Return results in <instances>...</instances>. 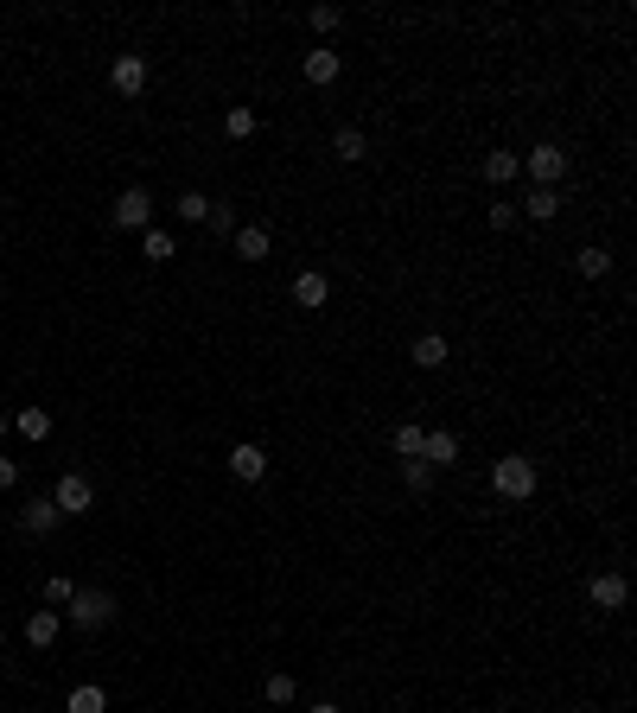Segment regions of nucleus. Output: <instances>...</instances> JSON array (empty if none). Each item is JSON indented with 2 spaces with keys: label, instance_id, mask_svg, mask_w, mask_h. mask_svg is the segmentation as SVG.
Wrapping results in <instances>:
<instances>
[{
  "label": "nucleus",
  "instance_id": "393cba45",
  "mask_svg": "<svg viewBox=\"0 0 637 713\" xmlns=\"http://www.w3.org/2000/svg\"><path fill=\"white\" fill-rule=\"evenodd\" d=\"M141 255H147V262H172V255H179V242H172L166 230H141Z\"/></svg>",
  "mask_w": 637,
  "mask_h": 713
},
{
  "label": "nucleus",
  "instance_id": "f257e3e1",
  "mask_svg": "<svg viewBox=\"0 0 637 713\" xmlns=\"http://www.w3.org/2000/svg\"><path fill=\"white\" fill-rule=\"evenodd\" d=\"M536 459H523V452H504V459L491 465V491L504 497V503H529L536 497Z\"/></svg>",
  "mask_w": 637,
  "mask_h": 713
},
{
  "label": "nucleus",
  "instance_id": "cd10ccee",
  "mask_svg": "<svg viewBox=\"0 0 637 713\" xmlns=\"http://www.w3.org/2000/svg\"><path fill=\"white\" fill-rule=\"evenodd\" d=\"M204 223H211L217 236H236V204H223V198H211V217H204Z\"/></svg>",
  "mask_w": 637,
  "mask_h": 713
},
{
  "label": "nucleus",
  "instance_id": "c85d7f7f",
  "mask_svg": "<svg viewBox=\"0 0 637 713\" xmlns=\"http://www.w3.org/2000/svg\"><path fill=\"white\" fill-rule=\"evenodd\" d=\"M516 217H523V211H516L510 198H497L491 211H485V223H491V230H516Z\"/></svg>",
  "mask_w": 637,
  "mask_h": 713
},
{
  "label": "nucleus",
  "instance_id": "f3484780",
  "mask_svg": "<svg viewBox=\"0 0 637 713\" xmlns=\"http://www.w3.org/2000/svg\"><path fill=\"white\" fill-rule=\"evenodd\" d=\"M338 71H344L338 51H306V83H319V90H325V83H338Z\"/></svg>",
  "mask_w": 637,
  "mask_h": 713
},
{
  "label": "nucleus",
  "instance_id": "1a4fd4ad",
  "mask_svg": "<svg viewBox=\"0 0 637 713\" xmlns=\"http://www.w3.org/2000/svg\"><path fill=\"white\" fill-rule=\"evenodd\" d=\"M421 459L434 465V472H453V465H459V433L434 427V433H427V440H421Z\"/></svg>",
  "mask_w": 637,
  "mask_h": 713
},
{
  "label": "nucleus",
  "instance_id": "9b49d317",
  "mask_svg": "<svg viewBox=\"0 0 637 713\" xmlns=\"http://www.w3.org/2000/svg\"><path fill=\"white\" fill-rule=\"evenodd\" d=\"M325 300H332V281H325L319 268H306V274H294V306H306V312H319Z\"/></svg>",
  "mask_w": 637,
  "mask_h": 713
},
{
  "label": "nucleus",
  "instance_id": "c756f323",
  "mask_svg": "<svg viewBox=\"0 0 637 713\" xmlns=\"http://www.w3.org/2000/svg\"><path fill=\"white\" fill-rule=\"evenodd\" d=\"M306 26H313V32H338L344 13H338V7H313V13H306Z\"/></svg>",
  "mask_w": 637,
  "mask_h": 713
},
{
  "label": "nucleus",
  "instance_id": "f03ea898",
  "mask_svg": "<svg viewBox=\"0 0 637 713\" xmlns=\"http://www.w3.org/2000/svg\"><path fill=\"white\" fill-rule=\"evenodd\" d=\"M64 618H71L77 631H102V624H115V593H102V586H77L71 605H64Z\"/></svg>",
  "mask_w": 637,
  "mask_h": 713
},
{
  "label": "nucleus",
  "instance_id": "4468645a",
  "mask_svg": "<svg viewBox=\"0 0 637 713\" xmlns=\"http://www.w3.org/2000/svg\"><path fill=\"white\" fill-rule=\"evenodd\" d=\"M58 523H64V516H58V503H51V497H32L26 510H20V529L26 535H51Z\"/></svg>",
  "mask_w": 637,
  "mask_h": 713
},
{
  "label": "nucleus",
  "instance_id": "412c9836",
  "mask_svg": "<svg viewBox=\"0 0 637 713\" xmlns=\"http://www.w3.org/2000/svg\"><path fill=\"white\" fill-rule=\"evenodd\" d=\"M574 268L587 274V281H606V274H612V249H599V242H593V249L574 255Z\"/></svg>",
  "mask_w": 637,
  "mask_h": 713
},
{
  "label": "nucleus",
  "instance_id": "f704fd0d",
  "mask_svg": "<svg viewBox=\"0 0 637 713\" xmlns=\"http://www.w3.org/2000/svg\"><path fill=\"white\" fill-rule=\"evenodd\" d=\"M0 643H7V631H0Z\"/></svg>",
  "mask_w": 637,
  "mask_h": 713
},
{
  "label": "nucleus",
  "instance_id": "473e14b6",
  "mask_svg": "<svg viewBox=\"0 0 637 713\" xmlns=\"http://www.w3.org/2000/svg\"><path fill=\"white\" fill-rule=\"evenodd\" d=\"M306 713H344L338 701H313V707H306Z\"/></svg>",
  "mask_w": 637,
  "mask_h": 713
},
{
  "label": "nucleus",
  "instance_id": "7c9ffc66",
  "mask_svg": "<svg viewBox=\"0 0 637 713\" xmlns=\"http://www.w3.org/2000/svg\"><path fill=\"white\" fill-rule=\"evenodd\" d=\"M71 593H77V586L64 580V573H51V580H45V605H71Z\"/></svg>",
  "mask_w": 637,
  "mask_h": 713
},
{
  "label": "nucleus",
  "instance_id": "2eb2a0df",
  "mask_svg": "<svg viewBox=\"0 0 637 713\" xmlns=\"http://www.w3.org/2000/svg\"><path fill=\"white\" fill-rule=\"evenodd\" d=\"M485 179L504 191L510 179H523V153H510V147H497V153H485Z\"/></svg>",
  "mask_w": 637,
  "mask_h": 713
},
{
  "label": "nucleus",
  "instance_id": "bb28decb",
  "mask_svg": "<svg viewBox=\"0 0 637 713\" xmlns=\"http://www.w3.org/2000/svg\"><path fill=\"white\" fill-rule=\"evenodd\" d=\"M262 694H268V701H274V707H287V701H294V694H300V688H294V675H281V669H274V675H268V682H262Z\"/></svg>",
  "mask_w": 637,
  "mask_h": 713
},
{
  "label": "nucleus",
  "instance_id": "a878e982",
  "mask_svg": "<svg viewBox=\"0 0 637 713\" xmlns=\"http://www.w3.org/2000/svg\"><path fill=\"white\" fill-rule=\"evenodd\" d=\"M421 440H427V427H415V421L395 427V452H402V459H421Z\"/></svg>",
  "mask_w": 637,
  "mask_h": 713
},
{
  "label": "nucleus",
  "instance_id": "a211bd4d",
  "mask_svg": "<svg viewBox=\"0 0 637 713\" xmlns=\"http://www.w3.org/2000/svg\"><path fill=\"white\" fill-rule=\"evenodd\" d=\"M255 128H262V115H255L249 102H236V109L223 115V134H230V141H255Z\"/></svg>",
  "mask_w": 637,
  "mask_h": 713
},
{
  "label": "nucleus",
  "instance_id": "f8f14e48",
  "mask_svg": "<svg viewBox=\"0 0 637 713\" xmlns=\"http://www.w3.org/2000/svg\"><path fill=\"white\" fill-rule=\"evenodd\" d=\"M516 211H523V217H536V223H555V217H561V191H542V185H529L523 198H516Z\"/></svg>",
  "mask_w": 637,
  "mask_h": 713
},
{
  "label": "nucleus",
  "instance_id": "5701e85b",
  "mask_svg": "<svg viewBox=\"0 0 637 713\" xmlns=\"http://www.w3.org/2000/svg\"><path fill=\"white\" fill-rule=\"evenodd\" d=\"M172 211H179V223H204V217H211V198H204V191H179Z\"/></svg>",
  "mask_w": 637,
  "mask_h": 713
},
{
  "label": "nucleus",
  "instance_id": "20e7f679",
  "mask_svg": "<svg viewBox=\"0 0 637 713\" xmlns=\"http://www.w3.org/2000/svg\"><path fill=\"white\" fill-rule=\"evenodd\" d=\"M109 223H115V230H147V223H153V191L147 185H128L122 198L109 204Z\"/></svg>",
  "mask_w": 637,
  "mask_h": 713
},
{
  "label": "nucleus",
  "instance_id": "b1692460",
  "mask_svg": "<svg viewBox=\"0 0 637 713\" xmlns=\"http://www.w3.org/2000/svg\"><path fill=\"white\" fill-rule=\"evenodd\" d=\"M434 478H440V472H434L427 459H402V484H408L415 497H421V491H434Z\"/></svg>",
  "mask_w": 637,
  "mask_h": 713
},
{
  "label": "nucleus",
  "instance_id": "9d476101",
  "mask_svg": "<svg viewBox=\"0 0 637 713\" xmlns=\"http://www.w3.org/2000/svg\"><path fill=\"white\" fill-rule=\"evenodd\" d=\"M446 332H421L415 344H408V363H415V370H446Z\"/></svg>",
  "mask_w": 637,
  "mask_h": 713
},
{
  "label": "nucleus",
  "instance_id": "4be33fe9",
  "mask_svg": "<svg viewBox=\"0 0 637 713\" xmlns=\"http://www.w3.org/2000/svg\"><path fill=\"white\" fill-rule=\"evenodd\" d=\"M13 433H26V440H51V414L45 408H20V414H13Z\"/></svg>",
  "mask_w": 637,
  "mask_h": 713
},
{
  "label": "nucleus",
  "instance_id": "2f4dec72",
  "mask_svg": "<svg viewBox=\"0 0 637 713\" xmlns=\"http://www.w3.org/2000/svg\"><path fill=\"white\" fill-rule=\"evenodd\" d=\"M13 484H20V465H13V459H0V491H13Z\"/></svg>",
  "mask_w": 637,
  "mask_h": 713
},
{
  "label": "nucleus",
  "instance_id": "ddd939ff",
  "mask_svg": "<svg viewBox=\"0 0 637 713\" xmlns=\"http://www.w3.org/2000/svg\"><path fill=\"white\" fill-rule=\"evenodd\" d=\"M236 255H243V262H268V249H274V236L262 230V223H236Z\"/></svg>",
  "mask_w": 637,
  "mask_h": 713
},
{
  "label": "nucleus",
  "instance_id": "aec40b11",
  "mask_svg": "<svg viewBox=\"0 0 637 713\" xmlns=\"http://www.w3.org/2000/svg\"><path fill=\"white\" fill-rule=\"evenodd\" d=\"M64 713H109V694H102L96 682H77L71 701H64Z\"/></svg>",
  "mask_w": 637,
  "mask_h": 713
},
{
  "label": "nucleus",
  "instance_id": "dca6fc26",
  "mask_svg": "<svg viewBox=\"0 0 637 713\" xmlns=\"http://www.w3.org/2000/svg\"><path fill=\"white\" fill-rule=\"evenodd\" d=\"M58 631H64V612H32L26 618V643H32V650H51Z\"/></svg>",
  "mask_w": 637,
  "mask_h": 713
},
{
  "label": "nucleus",
  "instance_id": "6ab92c4d",
  "mask_svg": "<svg viewBox=\"0 0 637 713\" xmlns=\"http://www.w3.org/2000/svg\"><path fill=\"white\" fill-rule=\"evenodd\" d=\"M332 153H338L344 166H351V160H364V153H370V141H364V128H351V121H344V128L332 134Z\"/></svg>",
  "mask_w": 637,
  "mask_h": 713
},
{
  "label": "nucleus",
  "instance_id": "72a5a7b5",
  "mask_svg": "<svg viewBox=\"0 0 637 713\" xmlns=\"http://www.w3.org/2000/svg\"><path fill=\"white\" fill-rule=\"evenodd\" d=\"M7 433H13V414H0V440H7Z\"/></svg>",
  "mask_w": 637,
  "mask_h": 713
},
{
  "label": "nucleus",
  "instance_id": "423d86ee",
  "mask_svg": "<svg viewBox=\"0 0 637 713\" xmlns=\"http://www.w3.org/2000/svg\"><path fill=\"white\" fill-rule=\"evenodd\" d=\"M109 90H115V96H128V102L147 90V58H141V51H122V58L109 64Z\"/></svg>",
  "mask_w": 637,
  "mask_h": 713
},
{
  "label": "nucleus",
  "instance_id": "7ed1b4c3",
  "mask_svg": "<svg viewBox=\"0 0 637 713\" xmlns=\"http://www.w3.org/2000/svg\"><path fill=\"white\" fill-rule=\"evenodd\" d=\"M523 179L542 185V191H561V179H567V147H555V141L529 147V153H523Z\"/></svg>",
  "mask_w": 637,
  "mask_h": 713
},
{
  "label": "nucleus",
  "instance_id": "6e6552de",
  "mask_svg": "<svg viewBox=\"0 0 637 713\" xmlns=\"http://www.w3.org/2000/svg\"><path fill=\"white\" fill-rule=\"evenodd\" d=\"M587 599L599 605V612H625V599H631V580H625V573H593Z\"/></svg>",
  "mask_w": 637,
  "mask_h": 713
},
{
  "label": "nucleus",
  "instance_id": "39448f33",
  "mask_svg": "<svg viewBox=\"0 0 637 713\" xmlns=\"http://www.w3.org/2000/svg\"><path fill=\"white\" fill-rule=\"evenodd\" d=\"M51 503H58V516H90V510H96V484H90V472H64L58 491H51Z\"/></svg>",
  "mask_w": 637,
  "mask_h": 713
},
{
  "label": "nucleus",
  "instance_id": "0eeeda50",
  "mask_svg": "<svg viewBox=\"0 0 637 713\" xmlns=\"http://www.w3.org/2000/svg\"><path fill=\"white\" fill-rule=\"evenodd\" d=\"M230 478H236V484H262V478H268V452L255 446V440H236V446H230Z\"/></svg>",
  "mask_w": 637,
  "mask_h": 713
}]
</instances>
